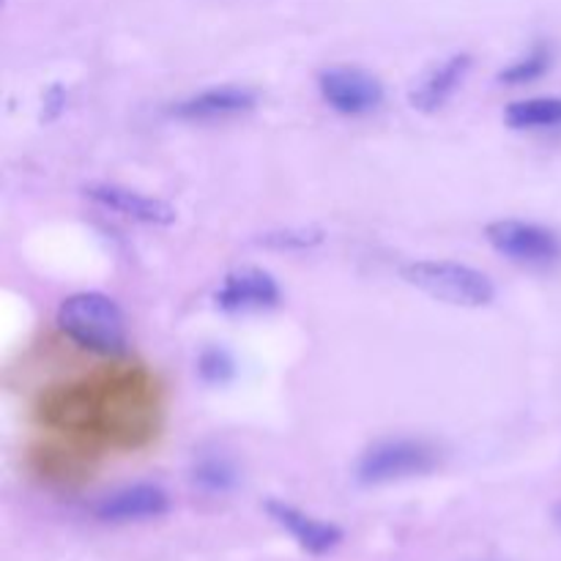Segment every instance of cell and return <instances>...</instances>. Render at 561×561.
I'll list each match as a JSON object with an SVG mask.
<instances>
[{
  "label": "cell",
  "mask_w": 561,
  "mask_h": 561,
  "mask_svg": "<svg viewBox=\"0 0 561 561\" xmlns=\"http://www.w3.org/2000/svg\"><path fill=\"white\" fill-rule=\"evenodd\" d=\"M55 327L80 348L99 356H121L129 351L126 316L118 301L99 290L66 296L55 310Z\"/></svg>",
  "instance_id": "obj_1"
},
{
  "label": "cell",
  "mask_w": 561,
  "mask_h": 561,
  "mask_svg": "<svg viewBox=\"0 0 561 561\" xmlns=\"http://www.w3.org/2000/svg\"><path fill=\"white\" fill-rule=\"evenodd\" d=\"M400 277L422 294L455 307H488L496 299V285L485 272L458 261H411L400 268Z\"/></svg>",
  "instance_id": "obj_2"
},
{
  "label": "cell",
  "mask_w": 561,
  "mask_h": 561,
  "mask_svg": "<svg viewBox=\"0 0 561 561\" xmlns=\"http://www.w3.org/2000/svg\"><path fill=\"white\" fill-rule=\"evenodd\" d=\"M438 466V449L422 438H383L356 460L359 485H387L409 477L431 474Z\"/></svg>",
  "instance_id": "obj_3"
},
{
  "label": "cell",
  "mask_w": 561,
  "mask_h": 561,
  "mask_svg": "<svg viewBox=\"0 0 561 561\" xmlns=\"http://www.w3.org/2000/svg\"><path fill=\"white\" fill-rule=\"evenodd\" d=\"M485 239L499 255L520 266H551L561 257V239L551 228L526 219L488 222Z\"/></svg>",
  "instance_id": "obj_4"
},
{
  "label": "cell",
  "mask_w": 561,
  "mask_h": 561,
  "mask_svg": "<svg viewBox=\"0 0 561 561\" xmlns=\"http://www.w3.org/2000/svg\"><path fill=\"white\" fill-rule=\"evenodd\" d=\"M318 93L340 115H370L383 104V82L359 66H329L318 75Z\"/></svg>",
  "instance_id": "obj_5"
},
{
  "label": "cell",
  "mask_w": 561,
  "mask_h": 561,
  "mask_svg": "<svg viewBox=\"0 0 561 561\" xmlns=\"http://www.w3.org/2000/svg\"><path fill=\"white\" fill-rule=\"evenodd\" d=\"M214 301L225 312H261L272 310L283 301V288L266 268L241 266L225 274Z\"/></svg>",
  "instance_id": "obj_6"
},
{
  "label": "cell",
  "mask_w": 561,
  "mask_h": 561,
  "mask_svg": "<svg viewBox=\"0 0 561 561\" xmlns=\"http://www.w3.org/2000/svg\"><path fill=\"white\" fill-rule=\"evenodd\" d=\"M88 201L96 206L107 208V211L121 214V217L131 219L140 225H153V228H170L179 219V211L170 206L168 201L153 195H142V192L129 190L121 184H107V181H93V184L82 186Z\"/></svg>",
  "instance_id": "obj_7"
},
{
  "label": "cell",
  "mask_w": 561,
  "mask_h": 561,
  "mask_svg": "<svg viewBox=\"0 0 561 561\" xmlns=\"http://www.w3.org/2000/svg\"><path fill=\"white\" fill-rule=\"evenodd\" d=\"M93 518L102 524H140V520L162 518L170 513V496L153 482H137L121 491L107 493L91 507Z\"/></svg>",
  "instance_id": "obj_8"
},
{
  "label": "cell",
  "mask_w": 561,
  "mask_h": 561,
  "mask_svg": "<svg viewBox=\"0 0 561 561\" xmlns=\"http://www.w3.org/2000/svg\"><path fill=\"white\" fill-rule=\"evenodd\" d=\"M268 518L279 526L283 531H288L296 542H299L301 551L312 553V557H327L334 548L343 542V529L332 520H321L316 515H307L305 510L294 507V504L283 502V499H268L263 504Z\"/></svg>",
  "instance_id": "obj_9"
},
{
  "label": "cell",
  "mask_w": 561,
  "mask_h": 561,
  "mask_svg": "<svg viewBox=\"0 0 561 561\" xmlns=\"http://www.w3.org/2000/svg\"><path fill=\"white\" fill-rule=\"evenodd\" d=\"M257 104V93L244 85H217L181 99L170 107V115L181 121H217L250 113Z\"/></svg>",
  "instance_id": "obj_10"
},
{
  "label": "cell",
  "mask_w": 561,
  "mask_h": 561,
  "mask_svg": "<svg viewBox=\"0 0 561 561\" xmlns=\"http://www.w3.org/2000/svg\"><path fill=\"white\" fill-rule=\"evenodd\" d=\"M474 58L469 53H455L449 58H444L442 64L433 66L409 93V104L420 113H438L449 99L458 93V88L463 85L466 77H469Z\"/></svg>",
  "instance_id": "obj_11"
},
{
  "label": "cell",
  "mask_w": 561,
  "mask_h": 561,
  "mask_svg": "<svg viewBox=\"0 0 561 561\" xmlns=\"http://www.w3.org/2000/svg\"><path fill=\"white\" fill-rule=\"evenodd\" d=\"M504 124L510 129H546L561 124V96H531L510 102L504 107Z\"/></svg>",
  "instance_id": "obj_12"
},
{
  "label": "cell",
  "mask_w": 561,
  "mask_h": 561,
  "mask_svg": "<svg viewBox=\"0 0 561 561\" xmlns=\"http://www.w3.org/2000/svg\"><path fill=\"white\" fill-rule=\"evenodd\" d=\"M551 64H553L551 47L537 44V47H531L524 58L504 66V69L496 75V80L502 82V85H526V82H535L540 80V77H546L548 69H551Z\"/></svg>",
  "instance_id": "obj_13"
},
{
  "label": "cell",
  "mask_w": 561,
  "mask_h": 561,
  "mask_svg": "<svg viewBox=\"0 0 561 561\" xmlns=\"http://www.w3.org/2000/svg\"><path fill=\"white\" fill-rule=\"evenodd\" d=\"M192 482L206 493H230L239 485V471H236V466L228 458L208 455V458H201L195 463Z\"/></svg>",
  "instance_id": "obj_14"
},
{
  "label": "cell",
  "mask_w": 561,
  "mask_h": 561,
  "mask_svg": "<svg viewBox=\"0 0 561 561\" xmlns=\"http://www.w3.org/2000/svg\"><path fill=\"white\" fill-rule=\"evenodd\" d=\"M327 233L321 228H288V230H268V233L257 236V244L268 247V250L279 252H301L312 250V247L323 244Z\"/></svg>",
  "instance_id": "obj_15"
},
{
  "label": "cell",
  "mask_w": 561,
  "mask_h": 561,
  "mask_svg": "<svg viewBox=\"0 0 561 561\" xmlns=\"http://www.w3.org/2000/svg\"><path fill=\"white\" fill-rule=\"evenodd\" d=\"M197 376L203 378L206 383H228L230 378L236 376V362L233 356L228 354L225 348H206L201 356H197Z\"/></svg>",
  "instance_id": "obj_16"
},
{
  "label": "cell",
  "mask_w": 561,
  "mask_h": 561,
  "mask_svg": "<svg viewBox=\"0 0 561 561\" xmlns=\"http://www.w3.org/2000/svg\"><path fill=\"white\" fill-rule=\"evenodd\" d=\"M44 107H42V124H53V121L60 118V113L66 110V88L53 85L47 93H44Z\"/></svg>",
  "instance_id": "obj_17"
},
{
  "label": "cell",
  "mask_w": 561,
  "mask_h": 561,
  "mask_svg": "<svg viewBox=\"0 0 561 561\" xmlns=\"http://www.w3.org/2000/svg\"><path fill=\"white\" fill-rule=\"evenodd\" d=\"M557 520H559V524H561V504H559V507H557Z\"/></svg>",
  "instance_id": "obj_18"
}]
</instances>
